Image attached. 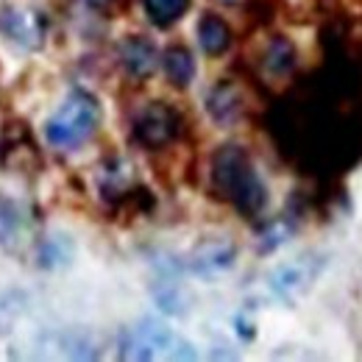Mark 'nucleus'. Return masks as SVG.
<instances>
[{
    "label": "nucleus",
    "instance_id": "8",
    "mask_svg": "<svg viewBox=\"0 0 362 362\" xmlns=\"http://www.w3.org/2000/svg\"><path fill=\"white\" fill-rule=\"evenodd\" d=\"M117 56H120V64H123V70L132 76V78H151L153 73H156V67H159V47L153 45L148 37H142V34H132V37H126L123 42H120V50H117Z\"/></svg>",
    "mask_w": 362,
    "mask_h": 362
},
{
    "label": "nucleus",
    "instance_id": "20",
    "mask_svg": "<svg viewBox=\"0 0 362 362\" xmlns=\"http://www.w3.org/2000/svg\"><path fill=\"white\" fill-rule=\"evenodd\" d=\"M215 3H223V6H237V3H243V0H215Z\"/></svg>",
    "mask_w": 362,
    "mask_h": 362
},
{
    "label": "nucleus",
    "instance_id": "4",
    "mask_svg": "<svg viewBox=\"0 0 362 362\" xmlns=\"http://www.w3.org/2000/svg\"><path fill=\"white\" fill-rule=\"evenodd\" d=\"M181 120L179 112L162 100H151L145 103L132 120V134L134 142L148 148V151H162L168 148L176 136H179Z\"/></svg>",
    "mask_w": 362,
    "mask_h": 362
},
{
    "label": "nucleus",
    "instance_id": "18",
    "mask_svg": "<svg viewBox=\"0 0 362 362\" xmlns=\"http://www.w3.org/2000/svg\"><path fill=\"white\" fill-rule=\"evenodd\" d=\"M293 234V223L290 221H273L262 228V237H259V251H276L279 245H284Z\"/></svg>",
    "mask_w": 362,
    "mask_h": 362
},
{
    "label": "nucleus",
    "instance_id": "6",
    "mask_svg": "<svg viewBox=\"0 0 362 362\" xmlns=\"http://www.w3.org/2000/svg\"><path fill=\"white\" fill-rule=\"evenodd\" d=\"M0 37L23 50H40L45 45L47 23L37 8L3 6L0 8Z\"/></svg>",
    "mask_w": 362,
    "mask_h": 362
},
{
    "label": "nucleus",
    "instance_id": "9",
    "mask_svg": "<svg viewBox=\"0 0 362 362\" xmlns=\"http://www.w3.org/2000/svg\"><path fill=\"white\" fill-rule=\"evenodd\" d=\"M204 106H206V115H209L221 129H228V126L240 123V120H243V112H245L243 92H240L237 84H231V81H218L212 90L206 92Z\"/></svg>",
    "mask_w": 362,
    "mask_h": 362
},
{
    "label": "nucleus",
    "instance_id": "15",
    "mask_svg": "<svg viewBox=\"0 0 362 362\" xmlns=\"http://www.w3.org/2000/svg\"><path fill=\"white\" fill-rule=\"evenodd\" d=\"M134 168L129 165V162H123V159H115L112 165H106V168H100V189L109 195H123V192H129V187H132V173Z\"/></svg>",
    "mask_w": 362,
    "mask_h": 362
},
{
    "label": "nucleus",
    "instance_id": "11",
    "mask_svg": "<svg viewBox=\"0 0 362 362\" xmlns=\"http://www.w3.org/2000/svg\"><path fill=\"white\" fill-rule=\"evenodd\" d=\"M195 34H198V45H201V50H204L206 56H212V59L223 56L228 47H231V28H228V23L223 20V17L212 14V11L201 14Z\"/></svg>",
    "mask_w": 362,
    "mask_h": 362
},
{
    "label": "nucleus",
    "instance_id": "16",
    "mask_svg": "<svg viewBox=\"0 0 362 362\" xmlns=\"http://www.w3.org/2000/svg\"><path fill=\"white\" fill-rule=\"evenodd\" d=\"M42 265L45 268H62L73 259V243L67 240V234H53L42 243Z\"/></svg>",
    "mask_w": 362,
    "mask_h": 362
},
{
    "label": "nucleus",
    "instance_id": "10",
    "mask_svg": "<svg viewBox=\"0 0 362 362\" xmlns=\"http://www.w3.org/2000/svg\"><path fill=\"white\" fill-rule=\"evenodd\" d=\"M159 64H162L168 81H170L176 90H189V87H192L195 73H198V64H195V56H192L189 47L170 45L165 53H162Z\"/></svg>",
    "mask_w": 362,
    "mask_h": 362
},
{
    "label": "nucleus",
    "instance_id": "1",
    "mask_svg": "<svg viewBox=\"0 0 362 362\" xmlns=\"http://www.w3.org/2000/svg\"><path fill=\"white\" fill-rule=\"evenodd\" d=\"M212 189L240 215L257 218L268 206V187L243 145H223L212 156Z\"/></svg>",
    "mask_w": 362,
    "mask_h": 362
},
{
    "label": "nucleus",
    "instance_id": "19",
    "mask_svg": "<svg viewBox=\"0 0 362 362\" xmlns=\"http://www.w3.org/2000/svg\"><path fill=\"white\" fill-rule=\"evenodd\" d=\"M23 298L17 293H3L0 296V334H6L23 315Z\"/></svg>",
    "mask_w": 362,
    "mask_h": 362
},
{
    "label": "nucleus",
    "instance_id": "5",
    "mask_svg": "<svg viewBox=\"0 0 362 362\" xmlns=\"http://www.w3.org/2000/svg\"><path fill=\"white\" fill-rule=\"evenodd\" d=\"M320 268H323V259H315L313 254L310 257L287 259V262L276 265L268 273V290H271L279 301L296 304L298 298H304L310 293V287L315 284Z\"/></svg>",
    "mask_w": 362,
    "mask_h": 362
},
{
    "label": "nucleus",
    "instance_id": "7",
    "mask_svg": "<svg viewBox=\"0 0 362 362\" xmlns=\"http://www.w3.org/2000/svg\"><path fill=\"white\" fill-rule=\"evenodd\" d=\"M234 262H237V245L226 237H206L187 257V268L201 279L221 276L228 268H234Z\"/></svg>",
    "mask_w": 362,
    "mask_h": 362
},
{
    "label": "nucleus",
    "instance_id": "14",
    "mask_svg": "<svg viewBox=\"0 0 362 362\" xmlns=\"http://www.w3.org/2000/svg\"><path fill=\"white\" fill-rule=\"evenodd\" d=\"M153 298H156V304H159L168 315H181V313H187V296H184L181 284L173 276H165V279L156 281Z\"/></svg>",
    "mask_w": 362,
    "mask_h": 362
},
{
    "label": "nucleus",
    "instance_id": "2",
    "mask_svg": "<svg viewBox=\"0 0 362 362\" xmlns=\"http://www.w3.org/2000/svg\"><path fill=\"white\" fill-rule=\"evenodd\" d=\"M100 126V103L87 90H70L45 123V142L56 151H76Z\"/></svg>",
    "mask_w": 362,
    "mask_h": 362
},
{
    "label": "nucleus",
    "instance_id": "3",
    "mask_svg": "<svg viewBox=\"0 0 362 362\" xmlns=\"http://www.w3.org/2000/svg\"><path fill=\"white\" fill-rule=\"evenodd\" d=\"M176 340L179 337L170 332L168 323L156 317H142L120 334V357L123 360H156L162 354L170 357Z\"/></svg>",
    "mask_w": 362,
    "mask_h": 362
},
{
    "label": "nucleus",
    "instance_id": "21",
    "mask_svg": "<svg viewBox=\"0 0 362 362\" xmlns=\"http://www.w3.org/2000/svg\"><path fill=\"white\" fill-rule=\"evenodd\" d=\"M90 3H103V0H90Z\"/></svg>",
    "mask_w": 362,
    "mask_h": 362
},
{
    "label": "nucleus",
    "instance_id": "12",
    "mask_svg": "<svg viewBox=\"0 0 362 362\" xmlns=\"http://www.w3.org/2000/svg\"><path fill=\"white\" fill-rule=\"evenodd\" d=\"M296 62H298V53H296V45L287 40V37H273L268 47H265V53H262V67L276 76V78H281V76H287V73H293L296 70Z\"/></svg>",
    "mask_w": 362,
    "mask_h": 362
},
{
    "label": "nucleus",
    "instance_id": "17",
    "mask_svg": "<svg viewBox=\"0 0 362 362\" xmlns=\"http://www.w3.org/2000/svg\"><path fill=\"white\" fill-rule=\"evenodd\" d=\"M17 234H20V212L11 201L0 198V245L14 243Z\"/></svg>",
    "mask_w": 362,
    "mask_h": 362
},
{
    "label": "nucleus",
    "instance_id": "13",
    "mask_svg": "<svg viewBox=\"0 0 362 362\" xmlns=\"http://www.w3.org/2000/svg\"><path fill=\"white\" fill-rule=\"evenodd\" d=\"M142 8L156 28H170L187 14L189 0H142Z\"/></svg>",
    "mask_w": 362,
    "mask_h": 362
}]
</instances>
